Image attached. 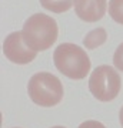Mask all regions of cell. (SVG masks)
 I'll list each match as a JSON object with an SVG mask.
<instances>
[{
  "label": "cell",
  "instance_id": "1",
  "mask_svg": "<svg viewBox=\"0 0 123 128\" xmlns=\"http://www.w3.org/2000/svg\"><path fill=\"white\" fill-rule=\"evenodd\" d=\"M23 40L33 51H45L50 48L57 40L59 27L55 18L45 13H36L23 24Z\"/></svg>",
  "mask_w": 123,
  "mask_h": 128
},
{
  "label": "cell",
  "instance_id": "2",
  "mask_svg": "<svg viewBox=\"0 0 123 128\" xmlns=\"http://www.w3.org/2000/svg\"><path fill=\"white\" fill-rule=\"evenodd\" d=\"M53 63L60 73L72 80H83L90 71V58L82 47L73 43H63L56 47Z\"/></svg>",
  "mask_w": 123,
  "mask_h": 128
},
{
  "label": "cell",
  "instance_id": "3",
  "mask_svg": "<svg viewBox=\"0 0 123 128\" xmlns=\"http://www.w3.org/2000/svg\"><path fill=\"white\" fill-rule=\"evenodd\" d=\"M27 92L34 104L40 107H55L63 98V86L56 76L42 71L29 80Z\"/></svg>",
  "mask_w": 123,
  "mask_h": 128
},
{
  "label": "cell",
  "instance_id": "4",
  "mask_svg": "<svg viewBox=\"0 0 123 128\" xmlns=\"http://www.w3.org/2000/svg\"><path fill=\"white\" fill-rule=\"evenodd\" d=\"M122 88V78L110 66H99L90 74L89 90L97 101H113Z\"/></svg>",
  "mask_w": 123,
  "mask_h": 128
},
{
  "label": "cell",
  "instance_id": "5",
  "mask_svg": "<svg viewBox=\"0 0 123 128\" xmlns=\"http://www.w3.org/2000/svg\"><path fill=\"white\" fill-rule=\"evenodd\" d=\"M3 53L6 58L14 64H29L36 58L37 53L26 46L22 32L10 33L3 43Z\"/></svg>",
  "mask_w": 123,
  "mask_h": 128
},
{
  "label": "cell",
  "instance_id": "6",
  "mask_svg": "<svg viewBox=\"0 0 123 128\" xmlns=\"http://www.w3.org/2000/svg\"><path fill=\"white\" fill-rule=\"evenodd\" d=\"M106 7V0H74V12L77 17L87 23H95L103 18Z\"/></svg>",
  "mask_w": 123,
  "mask_h": 128
},
{
  "label": "cell",
  "instance_id": "7",
  "mask_svg": "<svg viewBox=\"0 0 123 128\" xmlns=\"http://www.w3.org/2000/svg\"><path fill=\"white\" fill-rule=\"evenodd\" d=\"M106 38H107L106 30L105 28H102V27H99V28L92 30V32L83 38V44L86 46V48L93 50V48H96V47L102 46V44L106 41Z\"/></svg>",
  "mask_w": 123,
  "mask_h": 128
},
{
  "label": "cell",
  "instance_id": "8",
  "mask_svg": "<svg viewBox=\"0 0 123 128\" xmlns=\"http://www.w3.org/2000/svg\"><path fill=\"white\" fill-rule=\"evenodd\" d=\"M40 4L53 13H63L70 10V7L74 4V0H40Z\"/></svg>",
  "mask_w": 123,
  "mask_h": 128
},
{
  "label": "cell",
  "instance_id": "9",
  "mask_svg": "<svg viewBox=\"0 0 123 128\" xmlns=\"http://www.w3.org/2000/svg\"><path fill=\"white\" fill-rule=\"evenodd\" d=\"M109 14L116 23L123 24V0H110Z\"/></svg>",
  "mask_w": 123,
  "mask_h": 128
},
{
  "label": "cell",
  "instance_id": "10",
  "mask_svg": "<svg viewBox=\"0 0 123 128\" xmlns=\"http://www.w3.org/2000/svg\"><path fill=\"white\" fill-rule=\"evenodd\" d=\"M113 64H114V67H116L117 70L123 71V43L117 47V48H116V51H114V54H113Z\"/></svg>",
  "mask_w": 123,
  "mask_h": 128
},
{
  "label": "cell",
  "instance_id": "11",
  "mask_svg": "<svg viewBox=\"0 0 123 128\" xmlns=\"http://www.w3.org/2000/svg\"><path fill=\"white\" fill-rule=\"evenodd\" d=\"M77 128H106L105 125L99 121H95V120H89V121H85L79 125Z\"/></svg>",
  "mask_w": 123,
  "mask_h": 128
},
{
  "label": "cell",
  "instance_id": "12",
  "mask_svg": "<svg viewBox=\"0 0 123 128\" xmlns=\"http://www.w3.org/2000/svg\"><path fill=\"white\" fill-rule=\"evenodd\" d=\"M119 120H120V125L123 128V107L120 108V112H119Z\"/></svg>",
  "mask_w": 123,
  "mask_h": 128
},
{
  "label": "cell",
  "instance_id": "13",
  "mask_svg": "<svg viewBox=\"0 0 123 128\" xmlns=\"http://www.w3.org/2000/svg\"><path fill=\"white\" fill-rule=\"evenodd\" d=\"M52 128H66V127H60V125H56V127H52Z\"/></svg>",
  "mask_w": 123,
  "mask_h": 128
}]
</instances>
